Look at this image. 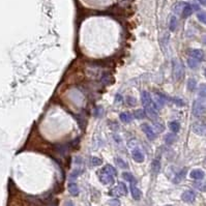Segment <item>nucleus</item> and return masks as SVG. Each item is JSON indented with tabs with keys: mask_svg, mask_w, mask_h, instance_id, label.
<instances>
[{
	"mask_svg": "<svg viewBox=\"0 0 206 206\" xmlns=\"http://www.w3.org/2000/svg\"><path fill=\"white\" fill-rule=\"evenodd\" d=\"M200 2H201V4H203V5H205V0H199Z\"/></svg>",
	"mask_w": 206,
	"mask_h": 206,
	"instance_id": "38",
	"label": "nucleus"
},
{
	"mask_svg": "<svg viewBox=\"0 0 206 206\" xmlns=\"http://www.w3.org/2000/svg\"><path fill=\"white\" fill-rule=\"evenodd\" d=\"M169 127L174 134H177V133L180 131V124L178 121H171V122L169 123Z\"/></svg>",
	"mask_w": 206,
	"mask_h": 206,
	"instance_id": "17",
	"label": "nucleus"
},
{
	"mask_svg": "<svg viewBox=\"0 0 206 206\" xmlns=\"http://www.w3.org/2000/svg\"><path fill=\"white\" fill-rule=\"evenodd\" d=\"M192 12H193V7H192L191 5H189V4H185V6H184L183 9H182L183 18H188L189 16L192 13Z\"/></svg>",
	"mask_w": 206,
	"mask_h": 206,
	"instance_id": "19",
	"label": "nucleus"
},
{
	"mask_svg": "<svg viewBox=\"0 0 206 206\" xmlns=\"http://www.w3.org/2000/svg\"><path fill=\"white\" fill-rule=\"evenodd\" d=\"M195 186L198 189H201V191L204 192V184H201V183H195Z\"/></svg>",
	"mask_w": 206,
	"mask_h": 206,
	"instance_id": "36",
	"label": "nucleus"
},
{
	"mask_svg": "<svg viewBox=\"0 0 206 206\" xmlns=\"http://www.w3.org/2000/svg\"><path fill=\"white\" fill-rule=\"evenodd\" d=\"M90 164L92 166H101L102 165V159L96 156H92L90 158Z\"/></svg>",
	"mask_w": 206,
	"mask_h": 206,
	"instance_id": "25",
	"label": "nucleus"
},
{
	"mask_svg": "<svg viewBox=\"0 0 206 206\" xmlns=\"http://www.w3.org/2000/svg\"><path fill=\"white\" fill-rule=\"evenodd\" d=\"M103 170L108 173H110V174H112L113 176L114 175H117V171H116V169L113 166H111V165H106V166L103 168Z\"/></svg>",
	"mask_w": 206,
	"mask_h": 206,
	"instance_id": "21",
	"label": "nucleus"
},
{
	"mask_svg": "<svg viewBox=\"0 0 206 206\" xmlns=\"http://www.w3.org/2000/svg\"><path fill=\"white\" fill-rule=\"evenodd\" d=\"M125 101H126V103L129 106H135V105L137 104V103H136V99H134V97H131V96H127L126 99H125Z\"/></svg>",
	"mask_w": 206,
	"mask_h": 206,
	"instance_id": "30",
	"label": "nucleus"
},
{
	"mask_svg": "<svg viewBox=\"0 0 206 206\" xmlns=\"http://www.w3.org/2000/svg\"><path fill=\"white\" fill-rule=\"evenodd\" d=\"M181 199H182L184 202L192 203L195 201V199H196V195H195L194 192H192V191H185L182 195H181Z\"/></svg>",
	"mask_w": 206,
	"mask_h": 206,
	"instance_id": "9",
	"label": "nucleus"
},
{
	"mask_svg": "<svg viewBox=\"0 0 206 206\" xmlns=\"http://www.w3.org/2000/svg\"><path fill=\"white\" fill-rule=\"evenodd\" d=\"M131 192H132V197L135 200H140L142 197V192L136 186V184H131Z\"/></svg>",
	"mask_w": 206,
	"mask_h": 206,
	"instance_id": "12",
	"label": "nucleus"
},
{
	"mask_svg": "<svg viewBox=\"0 0 206 206\" xmlns=\"http://www.w3.org/2000/svg\"><path fill=\"white\" fill-rule=\"evenodd\" d=\"M154 125H155V129H156V132H159V133H162V132L165 129V126H164V124H163V123L154 122Z\"/></svg>",
	"mask_w": 206,
	"mask_h": 206,
	"instance_id": "29",
	"label": "nucleus"
},
{
	"mask_svg": "<svg viewBox=\"0 0 206 206\" xmlns=\"http://www.w3.org/2000/svg\"><path fill=\"white\" fill-rule=\"evenodd\" d=\"M173 67V76L176 81H180L184 76V66L178 59H174L172 61Z\"/></svg>",
	"mask_w": 206,
	"mask_h": 206,
	"instance_id": "1",
	"label": "nucleus"
},
{
	"mask_svg": "<svg viewBox=\"0 0 206 206\" xmlns=\"http://www.w3.org/2000/svg\"><path fill=\"white\" fill-rule=\"evenodd\" d=\"M141 99H142V105L144 106V109H145V108H149V107H155L156 108L155 103L152 101L150 94H149L147 91H143L142 92ZM156 109H158V108H156Z\"/></svg>",
	"mask_w": 206,
	"mask_h": 206,
	"instance_id": "5",
	"label": "nucleus"
},
{
	"mask_svg": "<svg viewBox=\"0 0 206 206\" xmlns=\"http://www.w3.org/2000/svg\"><path fill=\"white\" fill-rule=\"evenodd\" d=\"M197 87V82L195 79H189L188 82V88L189 91H194Z\"/></svg>",
	"mask_w": 206,
	"mask_h": 206,
	"instance_id": "23",
	"label": "nucleus"
},
{
	"mask_svg": "<svg viewBox=\"0 0 206 206\" xmlns=\"http://www.w3.org/2000/svg\"><path fill=\"white\" fill-rule=\"evenodd\" d=\"M152 171L154 173H159V170H161V163H159V159H154V161L152 162Z\"/></svg>",
	"mask_w": 206,
	"mask_h": 206,
	"instance_id": "22",
	"label": "nucleus"
},
{
	"mask_svg": "<svg viewBox=\"0 0 206 206\" xmlns=\"http://www.w3.org/2000/svg\"><path fill=\"white\" fill-rule=\"evenodd\" d=\"M189 55L191 58L196 59L197 61H203L204 60V52L200 49H193L189 52Z\"/></svg>",
	"mask_w": 206,
	"mask_h": 206,
	"instance_id": "8",
	"label": "nucleus"
},
{
	"mask_svg": "<svg viewBox=\"0 0 206 206\" xmlns=\"http://www.w3.org/2000/svg\"><path fill=\"white\" fill-rule=\"evenodd\" d=\"M199 96L202 97H205V85L204 84H202V85L199 87Z\"/></svg>",
	"mask_w": 206,
	"mask_h": 206,
	"instance_id": "32",
	"label": "nucleus"
},
{
	"mask_svg": "<svg viewBox=\"0 0 206 206\" xmlns=\"http://www.w3.org/2000/svg\"><path fill=\"white\" fill-rule=\"evenodd\" d=\"M189 177L195 180H201L204 178V172L200 169H195L189 173Z\"/></svg>",
	"mask_w": 206,
	"mask_h": 206,
	"instance_id": "11",
	"label": "nucleus"
},
{
	"mask_svg": "<svg viewBox=\"0 0 206 206\" xmlns=\"http://www.w3.org/2000/svg\"><path fill=\"white\" fill-rule=\"evenodd\" d=\"M168 206H171V205H168Z\"/></svg>",
	"mask_w": 206,
	"mask_h": 206,
	"instance_id": "39",
	"label": "nucleus"
},
{
	"mask_svg": "<svg viewBox=\"0 0 206 206\" xmlns=\"http://www.w3.org/2000/svg\"><path fill=\"white\" fill-rule=\"evenodd\" d=\"M134 116L135 118L137 119H143L146 117V114H145V111L142 110V109H138L136 111H134Z\"/></svg>",
	"mask_w": 206,
	"mask_h": 206,
	"instance_id": "20",
	"label": "nucleus"
},
{
	"mask_svg": "<svg viewBox=\"0 0 206 206\" xmlns=\"http://www.w3.org/2000/svg\"><path fill=\"white\" fill-rule=\"evenodd\" d=\"M132 155H133V159H134L135 162L137 163H142L144 161V154L142 153V151L140 150V149H134L132 152Z\"/></svg>",
	"mask_w": 206,
	"mask_h": 206,
	"instance_id": "10",
	"label": "nucleus"
},
{
	"mask_svg": "<svg viewBox=\"0 0 206 206\" xmlns=\"http://www.w3.org/2000/svg\"><path fill=\"white\" fill-rule=\"evenodd\" d=\"M185 172H186V170L184 169V170H182V171H181L177 176H175V178H174V182H179V181L184 177V175H185Z\"/></svg>",
	"mask_w": 206,
	"mask_h": 206,
	"instance_id": "28",
	"label": "nucleus"
},
{
	"mask_svg": "<svg viewBox=\"0 0 206 206\" xmlns=\"http://www.w3.org/2000/svg\"><path fill=\"white\" fill-rule=\"evenodd\" d=\"M69 192L70 193V195H73V196H78L80 193V189L78 188V185L76 183H69Z\"/></svg>",
	"mask_w": 206,
	"mask_h": 206,
	"instance_id": "15",
	"label": "nucleus"
},
{
	"mask_svg": "<svg viewBox=\"0 0 206 206\" xmlns=\"http://www.w3.org/2000/svg\"><path fill=\"white\" fill-rule=\"evenodd\" d=\"M80 173H81V171H80L79 169L75 170V171L73 172L72 174H70V177H69V179H70V180H74L75 178H77L78 176H79V174H80Z\"/></svg>",
	"mask_w": 206,
	"mask_h": 206,
	"instance_id": "31",
	"label": "nucleus"
},
{
	"mask_svg": "<svg viewBox=\"0 0 206 206\" xmlns=\"http://www.w3.org/2000/svg\"><path fill=\"white\" fill-rule=\"evenodd\" d=\"M192 112H193V114L196 116V117H201V116L204 115V113H205L204 102L200 101V99L195 101L193 104V110H192Z\"/></svg>",
	"mask_w": 206,
	"mask_h": 206,
	"instance_id": "3",
	"label": "nucleus"
},
{
	"mask_svg": "<svg viewBox=\"0 0 206 206\" xmlns=\"http://www.w3.org/2000/svg\"><path fill=\"white\" fill-rule=\"evenodd\" d=\"M156 102H158V104H155L156 108L159 107H163V106L165 105V103L167 102V97L164 96L163 93H161V92H158L156 93Z\"/></svg>",
	"mask_w": 206,
	"mask_h": 206,
	"instance_id": "13",
	"label": "nucleus"
},
{
	"mask_svg": "<svg viewBox=\"0 0 206 206\" xmlns=\"http://www.w3.org/2000/svg\"><path fill=\"white\" fill-rule=\"evenodd\" d=\"M115 164L117 165L118 168H121V169H127V168H129V164L120 158L115 159Z\"/></svg>",
	"mask_w": 206,
	"mask_h": 206,
	"instance_id": "18",
	"label": "nucleus"
},
{
	"mask_svg": "<svg viewBox=\"0 0 206 206\" xmlns=\"http://www.w3.org/2000/svg\"><path fill=\"white\" fill-rule=\"evenodd\" d=\"M176 27H177V20H176L175 17H172L171 20H170V30L174 31Z\"/></svg>",
	"mask_w": 206,
	"mask_h": 206,
	"instance_id": "27",
	"label": "nucleus"
},
{
	"mask_svg": "<svg viewBox=\"0 0 206 206\" xmlns=\"http://www.w3.org/2000/svg\"><path fill=\"white\" fill-rule=\"evenodd\" d=\"M198 19H199V21H201L202 23H205V13L204 12L198 13Z\"/></svg>",
	"mask_w": 206,
	"mask_h": 206,
	"instance_id": "33",
	"label": "nucleus"
},
{
	"mask_svg": "<svg viewBox=\"0 0 206 206\" xmlns=\"http://www.w3.org/2000/svg\"><path fill=\"white\" fill-rule=\"evenodd\" d=\"M173 103H174V104H176L177 106H180V107L184 106L183 101H182V99H173Z\"/></svg>",
	"mask_w": 206,
	"mask_h": 206,
	"instance_id": "35",
	"label": "nucleus"
},
{
	"mask_svg": "<svg viewBox=\"0 0 206 206\" xmlns=\"http://www.w3.org/2000/svg\"><path fill=\"white\" fill-rule=\"evenodd\" d=\"M97 175H99V178L101 180V182L105 185H111V184L114 183V176L110 173L104 171V170H99L97 172Z\"/></svg>",
	"mask_w": 206,
	"mask_h": 206,
	"instance_id": "2",
	"label": "nucleus"
},
{
	"mask_svg": "<svg viewBox=\"0 0 206 206\" xmlns=\"http://www.w3.org/2000/svg\"><path fill=\"white\" fill-rule=\"evenodd\" d=\"M109 204L111 206H120V201H119L118 199H113V200H110Z\"/></svg>",
	"mask_w": 206,
	"mask_h": 206,
	"instance_id": "34",
	"label": "nucleus"
},
{
	"mask_svg": "<svg viewBox=\"0 0 206 206\" xmlns=\"http://www.w3.org/2000/svg\"><path fill=\"white\" fill-rule=\"evenodd\" d=\"M119 118H120V120L122 121L123 123H129L133 120V115H131L127 112H123L120 114Z\"/></svg>",
	"mask_w": 206,
	"mask_h": 206,
	"instance_id": "14",
	"label": "nucleus"
},
{
	"mask_svg": "<svg viewBox=\"0 0 206 206\" xmlns=\"http://www.w3.org/2000/svg\"><path fill=\"white\" fill-rule=\"evenodd\" d=\"M142 131L145 133V135L147 136V138L150 141H153L154 139L156 138V134H155V132L153 131V129L151 127L150 125H148L147 123H144V124H142Z\"/></svg>",
	"mask_w": 206,
	"mask_h": 206,
	"instance_id": "7",
	"label": "nucleus"
},
{
	"mask_svg": "<svg viewBox=\"0 0 206 206\" xmlns=\"http://www.w3.org/2000/svg\"><path fill=\"white\" fill-rule=\"evenodd\" d=\"M122 177H123L126 181L131 182L132 184H136V183H137V179L134 177V175L131 174V173H129V172H123V173H122Z\"/></svg>",
	"mask_w": 206,
	"mask_h": 206,
	"instance_id": "16",
	"label": "nucleus"
},
{
	"mask_svg": "<svg viewBox=\"0 0 206 206\" xmlns=\"http://www.w3.org/2000/svg\"><path fill=\"white\" fill-rule=\"evenodd\" d=\"M126 194H127V188L125 183L123 182H119L117 186H115L114 189H112L110 191L111 196H115V197L126 196Z\"/></svg>",
	"mask_w": 206,
	"mask_h": 206,
	"instance_id": "4",
	"label": "nucleus"
},
{
	"mask_svg": "<svg viewBox=\"0 0 206 206\" xmlns=\"http://www.w3.org/2000/svg\"><path fill=\"white\" fill-rule=\"evenodd\" d=\"M175 139H176V135L175 134H168L167 136H166V144H168V145H171L173 142L175 141Z\"/></svg>",
	"mask_w": 206,
	"mask_h": 206,
	"instance_id": "24",
	"label": "nucleus"
},
{
	"mask_svg": "<svg viewBox=\"0 0 206 206\" xmlns=\"http://www.w3.org/2000/svg\"><path fill=\"white\" fill-rule=\"evenodd\" d=\"M192 131L196 135L199 136H204L205 135V124L202 121H196L192 124Z\"/></svg>",
	"mask_w": 206,
	"mask_h": 206,
	"instance_id": "6",
	"label": "nucleus"
},
{
	"mask_svg": "<svg viewBox=\"0 0 206 206\" xmlns=\"http://www.w3.org/2000/svg\"><path fill=\"white\" fill-rule=\"evenodd\" d=\"M66 206H74V203H73L72 201H67L66 203Z\"/></svg>",
	"mask_w": 206,
	"mask_h": 206,
	"instance_id": "37",
	"label": "nucleus"
},
{
	"mask_svg": "<svg viewBox=\"0 0 206 206\" xmlns=\"http://www.w3.org/2000/svg\"><path fill=\"white\" fill-rule=\"evenodd\" d=\"M198 63H199V61H197L196 59L191 58V57L189 58L188 64H189V66L191 67V69H195V67H197V66H198Z\"/></svg>",
	"mask_w": 206,
	"mask_h": 206,
	"instance_id": "26",
	"label": "nucleus"
}]
</instances>
